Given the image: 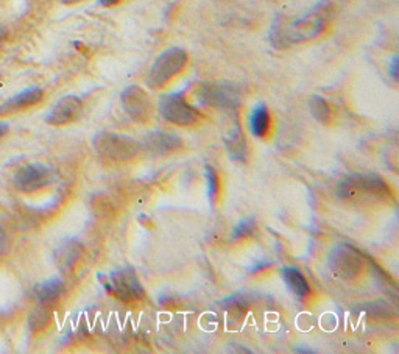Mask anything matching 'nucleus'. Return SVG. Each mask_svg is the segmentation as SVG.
Segmentation results:
<instances>
[{"instance_id":"obj_1","label":"nucleus","mask_w":399,"mask_h":354,"mask_svg":"<svg viewBox=\"0 0 399 354\" xmlns=\"http://www.w3.org/2000/svg\"><path fill=\"white\" fill-rule=\"evenodd\" d=\"M331 13V3L323 2L301 19L292 21L289 23H277V25H273L272 32L273 45L279 47V49H285L292 44L306 43V41L319 38L327 27Z\"/></svg>"},{"instance_id":"obj_2","label":"nucleus","mask_w":399,"mask_h":354,"mask_svg":"<svg viewBox=\"0 0 399 354\" xmlns=\"http://www.w3.org/2000/svg\"><path fill=\"white\" fill-rule=\"evenodd\" d=\"M187 61H189L187 52L180 47H172V49L162 52L150 69L149 76H147V85L151 90H162L175 76L183 72Z\"/></svg>"},{"instance_id":"obj_3","label":"nucleus","mask_w":399,"mask_h":354,"mask_svg":"<svg viewBox=\"0 0 399 354\" xmlns=\"http://www.w3.org/2000/svg\"><path fill=\"white\" fill-rule=\"evenodd\" d=\"M160 113L170 123L180 127H191L200 121L198 110L187 103L183 94H170L160 100Z\"/></svg>"},{"instance_id":"obj_4","label":"nucleus","mask_w":399,"mask_h":354,"mask_svg":"<svg viewBox=\"0 0 399 354\" xmlns=\"http://www.w3.org/2000/svg\"><path fill=\"white\" fill-rule=\"evenodd\" d=\"M96 149L103 158L114 161H125L139 152V143L123 134H98L96 139Z\"/></svg>"},{"instance_id":"obj_5","label":"nucleus","mask_w":399,"mask_h":354,"mask_svg":"<svg viewBox=\"0 0 399 354\" xmlns=\"http://www.w3.org/2000/svg\"><path fill=\"white\" fill-rule=\"evenodd\" d=\"M330 269L338 278L353 280L363 269V258L349 245H338L330 256Z\"/></svg>"},{"instance_id":"obj_6","label":"nucleus","mask_w":399,"mask_h":354,"mask_svg":"<svg viewBox=\"0 0 399 354\" xmlns=\"http://www.w3.org/2000/svg\"><path fill=\"white\" fill-rule=\"evenodd\" d=\"M54 181V170L44 164H27L14 174L13 183L17 191L36 192Z\"/></svg>"},{"instance_id":"obj_7","label":"nucleus","mask_w":399,"mask_h":354,"mask_svg":"<svg viewBox=\"0 0 399 354\" xmlns=\"http://www.w3.org/2000/svg\"><path fill=\"white\" fill-rule=\"evenodd\" d=\"M122 106L125 113L131 117L134 122L147 123L153 114V105L151 100L142 87L128 86L120 96Z\"/></svg>"},{"instance_id":"obj_8","label":"nucleus","mask_w":399,"mask_h":354,"mask_svg":"<svg viewBox=\"0 0 399 354\" xmlns=\"http://www.w3.org/2000/svg\"><path fill=\"white\" fill-rule=\"evenodd\" d=\"M107 287H109V292L122 302H133V300H140L144 297V289L131 269L113 271Z\"/></svg>"},{"instance_id":"obj_9","label":"nucleus","mask_w":399,"mask_h":354,"mask_svg":"<svg viewBox=\"0 0 399 354\" xmlns=\"http://www.w3.org/2000/svg\"><path fill=\"white\" fill-rule=\"evenodd\" d=\"M360 194L374 198L385 197L389 191H387L385 183L378 176H353L338 186V196L342 198H353Z\"/></svg>"},{"instance_id":"obj_10","label":"nucleus","mask_w":399,"mask_h":354,"mask_svg":"<svg viewBox=\"0 0 399 354\" xmlns=\"http://www.w3.org/2000/svg\"><path fill=\"white\" fill-rule=\"evenodd\" d=\"M81 113H83V103H81V100L75 96H67L63 97L60 102L52 108L45 121L47 123H50V125L63 127L78 121Z\"/></svg>"},{"instance_id":"obj_11","label":"nucleus","mask_w":399,"mask_h":354,"mask_svg":"<svg viewBox=\"0 0 399 354\" xmlns=\"http://www.w3.org/2000/svg\"><path fill=\"white\" fill-rule=\"evenodd\" d=\"M44 97L43 90L39 87H28V90L16 94L14 97L8 98L2 106H0V116H7L17 113V111H23L30 106L38 105Z\"/></svg>"},{"instance_id":"obj_12","label":"nucleus","mask_w":399,"mask_h":354,"mask_svg":"<svg viewBox=\"0 0 399 354\" xmlns=\"http://www.w3.org/2000/svg\"><path fill=\"white\" fill-rule=\"evenodd\" d=\"M181 145H183V143H181L178 136L162 132L151 133L145 139V149H149V152L153 153V155H167V153L181 149Z\"/></svg>"},{"instance_id":"obj_13","label":"nucleus","mask_w":399,"mask_h":354,"mask_svg":"<svg viewBox=\"0 0 399 354\" xmlns=\"http://www.w3.org/2000/svg\"><path fill=\"white\" fill-rule=\"evenodd\" d=\"M202 100L206 105L219 106V108H234L239 103V98L236 97L231 90L225 86H206L202 90Z\"/></svg>"},{"instance_id":"obj_14","label":"nucleus","mask_w":399,"mask_h":354,"mask_svg":"<svg viewBox=\"0 0 399 354\" xmlns=\"http://www.w3.org/2000/svg\"><path fill=\"white\" fill-rule=\"evenodd\" d=\"M64 291V281L61 278H52L34 287V295L41 304H50L61 297Z\"/></svg>"},{"instance_id":"obj_15","label":"nucleus","mask_w":399,"mask_h":354,"mask_svg":"<svg viewBox=\"0 0 399 354\" xmlns=\"http://www.w3.org/2000/svg\"><path fill=\"white\" fill-rule=\"evenodd\" d=\"M283 278L285 281V284L289 286L290 291L296 295L299 298H306L310 293V286L308 280L304 278V275L301 273V270H298L295 267H285L283 270Z\"/></svg>"},{"instance_id":"obj_16","label":"nucleus","mask_w":399,"mask_h":354,"mask_svg":"<svg viewBox=\"0 0 399 354\" xmlns=\"http://www.w3.org/2000/svg\"><path fill=\"white\" fill-rule=\"evenodd\" d=\"M250 129L255 138H266L270 129V113L263 103H259L251 111Z\"/></svg>"},{"instance_id":"obj_17","label":"nucleus","mask_w":399,"mask_h":354,"mask_svg":"<svg viewBox=\"0 0 399 354\" xmlns=\"http://www.w3.org/2000/svg\"><path fill=\"white\" fill-rule=\"evenodd\" d=\"M81 255V247L75 240H67L56 250V262L61 270H70Z\"/></svg>"},{"instance_id":"obj_18","label":"nucleus","mask_w":399,"mask_h":354,"mask_svg":"<svg viewBox=\"0 0 399 354\" xmlns=\"http://www.w3.org/2000/svg\"><path fill=\"white\" fill-rule=\"evenodd\" d=\"M310 113L315 117L316 121L321 123H330L332 119V110L330 103L320 96H312L309 100Z\"/></svg>"},{"instance_id":"obj_19","label":"nucleus","mask_w":399,"mask_h":354,"mask_svg":"<svg viewBox=\"0 0 399 354\" xmlns=\"http://www.w3.org/2000/svg\"><path fill=\"white\" fill-rule=\"evenodd\" d=\"M52 320V312L47 308V304L39 306L33 311V314L30 315V328L33 331H43V329L50 323Z\"/></svg>"},{"instance_id":"obj_20","label":"nucleus","mask_w":399,"mask_h":354,"mask_svg":"<svg viewBox=\"0 0 399 354\" xmlns=\"http://www.w3.org/2000/svg\"><path fill=\"white\" fill-rule=\"evenodd\" d=\"M225 144L228 145V150H230L231 156L234 159H239V161H245L246 150H245V140L242 138V134L234 133L231 139H225Z\"/></svg>"},{"instance_id":"obj_21","label":"nucleus","mask_w":399,"mask_h":354,"mask_svg":"<svg viewBox=\"0 0 399 354\" xmlns=\"http://www.w3.org/2000/svg\"><path fill=\"white\" fill-rule=\"evenodd\" d=\"M206 178H208L209 200L214 203L215 200H217V196H219V191H220V187H219V175H217V172H215L214 169L208 167L206 169Z\"/></svg>"},{"instance_id":"obj_22","label":"nucleus","mask_w":399,"mask_h":354,"mask_svg":"<svg viewBox=\"0 0 399 354\" xmlns=\"http://www.w3.org/2000/svg\"><path fill=\"white\" fill-rule=\"evenodd\" d=\"M255 222L253 220H242L236 227L233 233V238L234 239H244V238H248V236L253 234L255 231Z\"/></svg>"},{"instance_id":"obj_23","label":"nucleus","mask_w":399,"mask_h":354,"mask_svg":"<svg viewBox=\"0 0 399 354\" xmlns=\"http://www.w3.org/2000/svg\"><path fill=\"white\" fill-rule=\"evenodd\" d=\"M7 251H8V239H7V233H5L3 227L0 225V258H2Z\"/></svg>"},{"instance_id":"obj_24","label":"nucleus","mask_w":399,"mask_h":354,"mask_svg":"<svg viewBox=\"0 0 399 354\" xmlns=\"http://www.w3.org/2000/svg\"><path fill=\"white\" fill-rule=\"evenodd\" d=\"M398 63H399V58L395 56L391 61V76L395 80H398Z\"/></svg>"},{"instance_id":"obj_25","label":"nucleus","mask_w":399,"mask_h":354,"mask_svg":"<svg viewBox=\"0 0 399 354\" xmlns=\"http://www.w3.org/2000/svg\"><path fill=\"white\" fill-rule=\"evenodd\" d=\"M122 0H98V3L102 7H114V5H119Z\"/></svg>"},{"instance_id":"obj_26","label":"nucleus","mask_w":399,"mask_h":354,"mask_svg":"<svg viewBox=\"0 0 399 354\" xmlns=\"http://www.w3.org/2000/svg\"><path fill=\"white\" fill-rule=\"evenodd\" d=\"M8 133V125L5 122H0V138Z\"/></svg>"},{"instance_id":"obj_27","label":"nucleus","mask_w":399,"mask_h":354,"mask_svg":"<svg viewBox=\"0 0 399 354\" xmlns=\"http://www.w3.org/2000/svg\"><path fill=\"white\" fill-rule=\"evenodd\" d=\"M63 3H66V5H74V3H80V2H83V0H61Z\"/></svg>"}]
</instances>
